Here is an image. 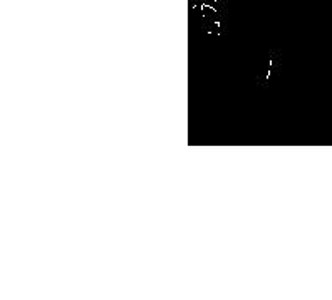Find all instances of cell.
<instances>
[{"label":"cell","instance_id":"6da1fadb","mask_svg":"<svg viewBox=\"0 0 332 300\" xmlns=\"http://www.w3.org/2000/svg\"><path fill=\"white\" fill-rule=\"evenodd\" d=\"M191 2H193L195 10H198V12L202 14V19L207 15L208 10L213 15H223V12H225V4H223L222 0H211V2H205V0H191Z\"/></svg>","mask_w":332,"mask_h":300},{"label":"cell","instance_id":"7a4b0ae2","mask_svg":"<svg viewBox=\"0 0 332 300\" xmlns=\"http://www.w3.org/2000/svg\"><path fill=\"white\" fill-rule=\"evenodd\" d=\"M277 57H279V52L277 50H270L268 52V66H267V72L265 74H259L255 79H257V83H259L262 88H268V79L272 77V72H273V62L277 61Z\"/></svg>","mask_w":332,"mask_h":300},{"label":"cell","instance_id":"3957f363","mask_svg":"<svg viewBox=\"0 0 332 300\" xmlns=\"http://www.w3.org/2000/svg\"><path fill=\"white\" fill-rule=\"evenodd\" d=\"M222 20L223 15L218 17H208V19H203L202 27L207 34H215V36H222Z\"/></svg>","mask_w":332,"mask_h":300}]
</instances>
